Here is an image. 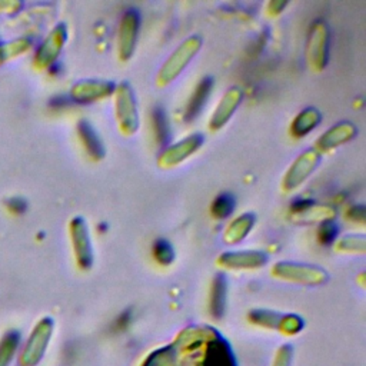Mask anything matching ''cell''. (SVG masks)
I'll use <instances>...</instances> for the list:
<instances>
[{
  "label": "cell",
  "mask_w": 366,
  "mask_h": 366,
  "mask_svg": "<svg viewBox=\"0 0 366 366\" xmlns=\"http://www.w3.org/2000/svg\"><path fill=\"white\" fill-rule=\"evenodd\" d=\"M143 366H236V362L214 329L189 327L174 343L152 353Z\"/></svg>",
  "instance_id": "6da1fadb"
},
{
  "label": "cell",
  "mask_w": 366,
  "mask_h": 366,
  "mask_svg": "<svg viewBox=\"0 0 366 366\" xmlns=\"http://www.w3.org/2000/svg\"><path fill=\"white\" fill-rule=\"evenodd\" d=\"M200 47L202 39L197 34H192L187 39H184L162 64L156 76L157 86L163 87L176 80L187 67V64L193 60V57L199 53Z\"/></svg>",
  "instance_id": "7a4b0ae2"
},
{
  "label": "cell",
  "mask_w": 366,
  "mask_h": 366,
  "mask_svg": "<svg viewBox=\"0 0 366 366\" xmlns=\"http://www.w3.org/2000/svg\"><path fill=\"white\" fill-rule=\"evenodd\" d=\"M114 113L119 130L124 136H133L139 129V109L129 83L122 81L114 87Z\"/></svg>",
  "instance_id": "3957f363"
},
{
  "label": "cell",
  "mask_w": 366,
  "mask_h": 366,
  "mask_svg": "<svg viewBox=\"0 0 366 366\" xmlns=\"http://www.w3.org/2000/svg\"><path fill=\"white\" fill-rule=\"evenodd\" d=\"M53 319L46 316L41 317L33 327L31 333L29 335L21 353H20V366H37L39 362L43 359L49 342L53 335Z\"/></svg>",
  "instance_id": "277c9868"
},
{
  "label": "cell",
  "mask_w": 366,
  "mask_h": 366,
  "mask_svg": "<svg viewBox=\"0 0 366 366\" xmlns=\"http://www.w3.org/2000/svg\"><path fill=\"white\" fill-rule=\"evenodd\" d=\"M330 31L329 26L323 20H316L309 30L306 43L307 64L315 71H322L329 60Z\"/></svg>",
  "instance_id": "5b68a950"
},
{
  "label": "cell",
  "mask_w": 366,
  "mask_h": 366,
  "mask_svg": "<svg viewBox=\"0 0 366 366\" xmlns=\"http://www.w3.org/2000/svg\"><path fill=\"white\" fill-rule=\"evenodd\" d=\"M67 40V29L64 23L56 24L49 34L43 39V41L39 44L36 53H34V60L33 64L37 69H49L53 66L63 50V46Z\"/></svg>",
  "instance_id": "8992f818"
},
{
  "label": "cell",
  "mask_w": 366,
  "mask_h": 366,
  "mask_svg": "<svg viewBox=\"0 0 366 366\" xmlns=\"http://www.w3.org/2000/svg\"><path fill=\"white\" fill-rule=\"evenodd\" d=\"M319 162L320 153H317L315 149H307L300 153L286 170L282 179V189L285 192H292L299 187L317 167Z\"/></svg>",
  "instance_id": "52a82bcc"
},
{
  "label": "cell",
  "mask_w": 366,
  "mask_h": 366,
  "mask_svg": "<svg viewBox=\"0 0 366 366\" xmlns=\"http://www.w3.org/2000/svg\"><path fill=\"white\" fill-rule=\"evenodd\" d=\"M272 272L280 279L305 285H319L327 279V274L323 269L303 263L279 262L276 266H273Z\"/></svg>",
  "instance_id": "ba28073f"
},
{
  "label": "cell",
  "mask_w": 366,
  "mask_h": 366,
  "mask_svg": "<svg viewBox=\"0 0 366 366\" xmlns=\"http://www.w3.org/2000/svg\"><path fill=\"white\" fill-rule=\"evenodd\" d=\"M140 27L139 13L129 9L123 13L117 30V53L122 61H127L134 53Z\"/></svg>",
  "instance_id": "9c48e42d"
},
{
  "label": "cell",
  "mask_w": 366,
  "mask_h": 366,
  "mask_svg": "<svg viewBox=\"0 0 366 366\" xmlns=\"http://www.w3.org/2000/svg\"><path fill=\"white\" fill-rule=\"evenodd\" d=\"M69 234L73 246V253L77 266L81 269H89L93 263V247L90 243V236L87 224L83 217L76 216L69 223Z\"/></svg>",
  "instance_id": "30bf717a"
},
{
  "label": "cell",
  "mask_w": 366,
  "mask_h": 366,
  "mask_svg": "<svg viewBox=\"0 0 366 366\" xmlns=\"http://www.w3.org/2000/svg\"><path fill=\"white\" fill-rule=\"evenodd\" d=\"M202 143H203L202 134L199 133L190 134L186 139L164 149L157 159V164L163 169L174 167L182 162H184L187 157H190L193 153H196L202 146Z\"/></svg>",
  "instance_id": "8fae6325"
},
{
  "label": "cell",
  "mask_w": 366,
  "mask_h": 366,
  "mask_svg": "<svg viewBox=\"0 0 366 366\" xmlns=\"http://www.w3.org/2000/svg\"><path fill=\"white\" fill-rule=\"evenodd\" d=\"M114 84L106 80H80L70 90V99L77 103H93L114 92Z\"/></svg>",
  "instance_id": "7c38bea8"
},
{
  "label": "cell",
  "mask_w": 366,
  "mask_h": 366,
  "mask_svg": "<svg viewBox=\"0 0 366 366\" xmlns=\"http://www.w3.org/2000/svg\"><path fill=\"white\" fill-rule=\"evenodd\" d=\"M356 134V127L350 122H340L333 127L327 129L315 143V150L317 153L330 152L349 140H352Z\"/></svg>",
  "instance_id": "4fadbf2b"
},
{
  "label": "cell",
  "mask_w": 366,
  "mask_h": 366,
  "mask_svg": "<svg viewBox=\"0 0 366 366\" xmlns=\"http://www.w3.org/2000/svg\"><path fill=\"white\" fill-rule=\"evenodd\" d=\"M243 93L239 87H230L220 99L219 104L216 106L209 126L212 130H220L233 116V113L236 112V109L239 107L240 102H242Z\"/></svg>",
  "instance_id": "5bb4252c"
},
{
  "label": "cell",
  "mask_w": 366,
  "mask_h": 366,
  "mask_svg": "<svg viewBox=\"0 0 366 366\" xmlns=\"http://www.w3.org/2000/svg\"><path fill=\"white\" fill-rule=\"evenodd\" d=\"M267 256L259 250L224 252L219 256V264L229 269H254L264 264Z\"/></svg>",
  "instance_id": "9a60e30c"
},
{
  "label": "cell",
  "mask_w": 366,
  "mask_h": 366,
  "mask_svg": "<svg viewBox=\"0 0 366 366\" xmlns=\"http://www.w3.org/2000/svg\"><path fill=\"white\" fill-rule=\"evenodd\" d=\"M212 86H213V81L212 79L209 77H203L197 86L194 87L189 102H187V106L184 109V119L189 122V120H193L199 113L200 110L203 109L204 103L207 102L209 96H210V92H212Z\"/></svg>",
  "instance_id": "2e32d148"
},
{
  "label": "cell",
  "mask_w": 366,
  "mask_h": 366,
  "mask_svg": "<svg viewBox=\"0 0 366 366\" xmlns=\"http://www.w3.org/2000/svg\"><path fill=\"white\" fill-rule=\"evenodd\" d=\"M77 133H79V139H80L84 150L89 153V156L94 160H100L104 156V147H103V143L100 142L99 136L93 130V127L87 122L81 120L77 124Z\"/></svg>",
  "instance_id": "e0dca14e"
},
{
  "label": "cell",
  "mask_w": 366,
  "mask_h": 366,
  "mask_svg": "<svg viewBox=\"0 0 366 366\" xmlns=\"http://www.w3.org/2000/svg\"><path fill=\"white\" fill-rule=\"evenodd\" d=\"M253 224H254V216L250 213H244V214L233 219L224 230V234H223L224 242L229 244L242 242L249 234Z\"/></svg>",
  "instance_id": "ac0fdd59"
},
{
  "label": "cell",
  "mask_w": 366,
  "mask_h": 366,
  "mask_svg": "<svg viewBox=\"0 0 366 366\" xmlns=\"http://www.w3.org/2000/svg\"><path fill=\"white\" fill-rule=\"evenodd\" d=\"M322 116L320 113L313 109V107H307L305 110H302L292 122L290 126V132L295 137H303L307 133H310L313 129L317 127V124L320 123Z\"/></svg>",
  "instance_id": "d6986e66"
},
{
  "label": "cell",
  "mask_w": 366,
  "mask_h": 366,
  "mask_svg": "<svg viewBox=\"0 0 366 366\" xmlns=\"http://www.w3.org/2000/svg\"><path fill=\"white\" fill-rule=\"evenodd\" d=\"M20 346V333L16 330L6 332L0 339V366H10Z\"/></svg>",
  "instance_id": "ffe728a7"
},
{
  "label": "cell",
  "mask_w": 366,
  "mask_h": 366,
  "mask_svg": "<svg viewBox=\"0 0 366 366\" xmlns=\"http://www.w3.org/2000/svg\"><path fill=\"white\" fill-rule=\"evenodd\" d=\"M31 46V40L29 37H19L0 44V64L11 60L24 51H27Z\"/></svg>",
  "instance_id": "44dd1931"
},
{
  "label": "cell",
  "mask_w": 366,
  "mask_h": 366,
  "mask_svg": "<svg viewBox=\"0 0 366 366\" xmlns=\"http://www.w3.org/2000/svg\"><path fill=\"white\" fill-rule=\"evenodd\" d=\"M226 303V279L223 276H217L213 282L212 287V299H210V310L213 316L220 317L224 310Z\"/></svg>",
  "instance_id": "7402d4cb"
},
{
  "label": "cell",
  "mask_w": 366,
  "mask_h": 366,
  "mask_svg": "<svg viewBox=\"0 0 366 366\" xmlns=\"http://www.w3.org/2000/svg\"><path fill=\"white\" fill-rule=\"evenodd\" d=\"M152 120H153V130H154L156 142H157L159 146H163L169 140L170 129H169L167 119H166V114H164L162 107H156L153 110Z\"/></svg>",
  "instance_id": "603a6c76"
},
{
  "label": "cell",
  "mask_w": 366,
  "mask_h": 366,
  "mask_svg": "<svg viewBox=\"0 0 366 366\" xmlns=\"http://www.w3.org/2000/svg\"><path fill=\"white\" fill-rule=\"evenodd\" d=\"M234 209V200L230 194L227 193H223V194H219L213 203H212V207H210V212L213 214V217L216 219H224L227 216L232 214Z\"/></svg>",
  "instance_id": "cb8c5ba5"
},
{
  "label": "cell",
  "mask_w": 366,
  "mask_h": 366,
  "mask_svg": "<svg viewBox=\"0 0 366 366\" xmlns=\"http://www.w3.org/2000/svg\"><path fill=\"white\" fill-rule=\"evenodd\" d=\"M336 247L339 250H343V252H359V253H363L365 252V236L362 234H349V236H345L342 237Z\"/></svg>",
  "instance_id": "d4e9b609"
},
{
  "label": "cell",
  "mask_w": 366,
  "mask_h": 366,
  "mask_svg": "<svg viewBox=\"0 0 366 366\" xmlns=\"http://www.w3.org/2000/svg\"><path fill=\"white\" fill-rule=\"evenodd\" d=\"M153 254L156 257V260L162 264H169L172 263L173 257H174V253H173V247L169 242L163 240V239H159L156 240L154 246H153Z\"/></svg>",
  "instance_id": "484cf974"
},
{
  "label": "cell",
  "mask_w": 366,
  "mask_h": 366,
  "mask_svg": "<svg viewBox=\"0 0 366 366\" xmlns=\"http://www.w3.org/2000/svg\"><path fill=\"white\" fill-rule=\"evenodd\" d=\"M336 232H337V227L336 224L329 219V220H323L319 226V232H317V237H319V242L323 243V244H329L335 240V236H336Z\"/></svg>",
  "instance_id": "4316f807"
},
{
  "label": "cell",
  "mask_w": 366,
  "mask_h": 366,
  "mask_svg": "<svg viewBox=\"0 0 366 366\" xmlns=\"http://www.w3.org/2000/svg\"><path fill=\"white\" fill-rule=\"evenodd\" d=\"M6 206L10 212H13L16 214H20L27 209V202L20 196H13V197L6 200Z\"/></svg>",
  "instance_id": "83f0119b"
},
{
  "label": "cell",
  "mask_w": 366,
  "mask_h": 366,
  "mask_svg": "<svg viewBox=\"0 0 366 366\" xmlns=\"http://www.w3.org/2000/svg\"><path fill=\"white\" fill-rule=\"evenodd\" d=\"M279 356L276 357L274 360V365L273 366H287L289 365V360H290V347L289 346H283L279 353Z\"/></svg>",
  "instance_id": "f1b7e54d"
},
{
  "label": "cell",
  "mask_w": 366,
  "mask_h": 366,
  "mask_svg": "<svg viewBox=\"0 0 366 366\" xmlns=\"http://www.w3.org/2000/svg\"><path fill=\"white\" fill-rule=\"evenodd\" d=\"M349 219L350 220H356V222H363V216H365V209L362 204H357V206H353L349 213H347Z\"/></svg>",
  "instance_id": "f546056e"
},
{
  "label": "cell",
  "mask_w": 366,
  "mask_h": 366,
  "mask_svg": "<svg viewBox=\"0 0 366 366\" xmlns=\"http://www.w3.org/2000/svg\"><path fill=\"white\" fill-rule=\"evenodd\" d=\"M21 6L20 1H11V0H0V11H16Z\"/></svg>",
  "instance_id": "4dcf8cb0"
}]
</instances>
